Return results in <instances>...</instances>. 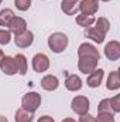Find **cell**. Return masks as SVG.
<instances>
[{"label":"cell","mask_w":120,"mask_h":122,"mask_svg":"<svg viewBox=\"0 0 120 122\" xmlns=\"http://www.w3.org/2000/svg\"><path fill=\"white\" fill-rule=\"evenodd\" d=\"M71 108L79 117L88 114L89 112V108H90V102H89V99H88V97H85V95H76L71 101Z\"/></svg>","instance_id":"obj_3"},{"label":"cell","mask_w":120,"mask_h":122,"mask_svg":"<svg viewBox=\"0 0 120 122\" xmlns=\"http://www.w3.org/2000/svg\"><path fill=\"white\" fill-rule=\"evenodd\" d=\"M109 102H110L112 112L113 114H119L120 112V95H115L113 98L109 99Z\"/></svg>","instance_id":"obj_26"},{"label":"cell","mask_w":120,"mask_h":122,"mask_svg":"<svg viewBox=\"0 0 120 122\" xmlns=\"http://www.w3.org/2000/svg\"><path fill=\"white\" fill-rule=\"evenodd\" d=\"M3 57H4V53H3V50L0 48V61H1V58H3Z\"/></svg>","instance_id":"obj_32"},{"label":"cell","mask_w":120,"mask_h":122,"mask_svg":"<svg viewBox=\"0 0 120 122\" xmlns=\"http://www.w3.org/2000/svg\"><path fill=\"white\" fill-rule=\"evenodd\" d=\"M32 43H34V33L30 30L24 31L18 36H14V44L18 48H28Z\"/></svg>","instance_id":"obj_8"},{"label":"cell","mask_w":120,"mask_h":122,"mask_svg":"<svg viewBox=\"0 0 120 122\" xmlns=\"http://www.w3.org/2000/svg\"><path fill=\"white\" fill-rule=\"evenodd\" d=\"M82 80H81V77L79 75H76V74H71V75H68L66 77V80H65V88L68 90V91H79L81 88H82Z\"/></svg>","instance_id":"obj_14"},{"label":"cell","mask_w":120,"mask_h":122,"mask_svg":"<svg viewBox=\"0 0 120 122\" xmlns=\"http://www.w3.org/2000/svg\"><path fill=\"white\" fill-rule=\"evenodd\" d=\"M85 33H86V37H88V38H90L92 41H95V43H97V44H102V43L105 41V37H106L105 34H102L100 31L97 30L95 26H93V27H92V26L88 27Z\"/></svg>","instance_id":"obj_18"},{"label":"cell","mask_w":120,"mask_h":122,"mask_svg":"<svg viewBox=\"0 0 120 122\" xmlns=\"http://www.w3.org/2000/svg\"><path fill=\"white\" fill-rule=\"evenodd\" d=\"M0 70L6 74V75H14L17 74V67H16V61L14 57H10V56H4L1 61H0Z\"/></svg>","instance_id":"obj_10"},{"label":"cell","mask_w":120,"mask_h":122,"mask_svg":"<svg viewBox=\"0 0 120 122\" xmlns=\"http://www.w3.org/2000/svg\"><path fill=\"white\" fill-rule=\"evenodd\" d=\"M62 122H78V121H75L74 118H64V119H62Z\"/></svg>","instance_id":"obj_30"},{"label":"cell","mask_w":120,"mask_h":122,"mask_svg":"<svg viewBox=\"0 0 120 122\" xmlns=\"http://www.w3.org/2000/svg\"><path fill=\"white\" fill-rule=\"evenodd\" d=\"M58 87H60V80L55 75L48 74V75H44L41 78V88L42 90H45V91H55Z\"/></svg>","instance_id":"obj_13"},{"label":"cell","mask_w":120,"mask_h":122,"mask_svg":"<svg viewBox=\"0 0 120 122\" xmlns=\"http://www.w3.org/2000/svg\"><path fill=\"white\" fill-rule=\"evenodd\" d=\"M1 1H3V0H0V4H1Z\"/></svg>","instance_id":"obj_34"},{"label":"cell","mask_w":120,"mask_h":122,"mask_svg":"<svg viewBox=\"0 0 120 122\" xmlns=\"http://www.w3.org/2000/svg\"><path fill=\"white\" fill-rule=\"evenodd\" d=\"M48 47L55 54H60L62 51H65V48L68 47V36L65 33H61V31L52 33L48 37Z\"/></svg>","instance_id":"obj_1"},{"label":"cell","mask_w":120,"mask_h":122,"mask_svg":"<svg viewBox=\"0 0 120 122\" xmlns=\"http://www.w3.org/2000/svg\"><path fill=\"white\" fill-rule=\"evenodd\" d=\"M14 17V11L11 9H3L0 10V27H7L10 21Z\"/></svg>","instance_id":"obj_21"},{"label":"cell","mask_w":120,"mask_h":122,"mask_svg":"<svg viewBox=\"0 0 120 122\" xmlns=\"http://www.w3.org/2000/svg\"><path fill=\"white\" fill-rule=\"evenodd\" d=\"M99 10V1L97 0H81L79 1V11L82 14L93 16Z\"/></svg>","instance_id":"obj_12"},{"label":"cell","mask_w":120,"mask_h":122,"mask_svg":"<svg viewBox=\"0 0 120 122\" xmlns=\"http://www.w3.org/2000/svg\"><path fill=\"white\" fill-rule=\"evenodd\" d=\"M41 101H42V98H41V95L38 92L30 91L23 97V99H21V108H24L26 111H30V112H35L40 108Z\"/></svg>","instance_id":"obj_2"},{"label":"cell","mask_w":120,"mask_h":122,"mask_svg":"<svg viewBox=\"0 0 120 122\" xmlns=\"http://www.w3.org/2000/svg\"><path fill=\"white\" fill-rule=\"evenodd\" d=\"M103 77H105V71L102 68H96L95 71H92L90 74H88V78H86V84L90 88H99L102 81H103Z\"/></svg>","instance_id":"obj_11"},{"label":"cell","mask_w":120,"mask_h":122,"mask_svg":"<svg viewBox=\"0 0 120 122\" xmlns=\"http://www.w3.org/2000/svg\"><path fill=\"white\" fill-rule=\"evenodd\" d=\"M11 41V33L9 30L0 29V46H6Z\"/></svg>","instance_id":"obj_27"},{"label":"cell","mask_w":120,"mask_h":122,"mask_svg":"<svg viewBox=\"0 0 120 122\" xmlns=\"http://www.w3.org/2000/svg\"><path fill=\"white\" fill-rule=\"evenodd\" d=\"M37 122H55L54 121V118L52 117H50V115H42V117H40Z\"/></svg>","instance_id":"obj_29"},{"label":"cell","mask_w":120,"mask_h":122,"mask_svg":"<svg viewBox=\"0 0 120 122\" xmlns=\"http://www.w3.org/2000/svg\"><path fill=\"white\" fill-rule=\"evenodd\" d=\"M34 119V112L26 111L24 108H18L14 115V122H32Z\"/></svg>","instance_id":"obj_19"},{"label":"cell","mask_w":120,"mask_h":122,"mask_svg":"<svg viewBox=\"0 0 120 122\" xmlns=\"http://www.w3.org/2000/svg\"><path fill=\"white\" fill-rule=\"evenodd\" d=\"M14 61H16V67H17V72L20 75H26L27 74V70H28V61H27V57L24 54H17L14 57Z\"/></svg>","instance_id":"obj_17"},{"label":"cell","mask_w":120,"mask_h":122,"mask_svg":"<svg viewBox=\"0 0 120 122\" xmlns=\"http://www.w3.org/2000/svg\"><path fill=\"white\" fill-rule=\"evenodd\" d=\"M106 88L109 91H116L120 88V74L119 71H112L106 81Z\"/></svg>","instance_id":"obj_16"},{"label":"cell","mask_w":120,"mask_h":122,"mask_svg":"<svg viewBox=\"0 0 120 122\" xmlns=\"http://www.w3.org/2000/svg\"><path fill=\"white\" fill-rule=\"evenodd\" d=\"M78 122H96V121H95V117H92L89 112H88L85 115H81V118H79Z\"/></svg>","instance_id":"obj_28"},{"label":"cell","mask_w":120,"mask_h":122,"mask_svg":"<svg viewBox=\"0 0 120 122\" xmlns=\"http://www.w3.org/2000/svg\"><path fill=\"white\" fill-rule=\"evenodd\" d=\"M102 1H112V0H102Z\"/></svg>","instance_id":"obj_33"},{"label":"cell","mask_w":120,"mask_h":122,"mask_svg":"<svg viewBox=\"0 0 120 122\" xmlns=\"http://www.w3.org/2000/svg\"><path fill=\"white\" fill-rule=\"evenodd\" d=\"M95 17L93 16H88V14H78L76 16V19H75V21H76V24L79 26V27H85V29H88L90 26H93V23H95Z\"/></svg>","instance_id":"obj_20"},{"label":"cell","mask_w":120,"mask_h":122,"mask_svg":"<svg viewBox=\"0 0 120 122\" xmlns=\"http://www.w3.org/2000/svg\"><path fill=\"white\" fill-rule=\"evenodd\" d=\"M105 57L109 61H117L120 58V43L116 40L109 41L105 46Z\"/></svg>","instance_id":"obj_6"},{"label":"cell","mask_w":120,"mask_h":122,"mask_svg":"<svg viewBox=\"0 0 120 122\" xmlns=\"http://www.w3.org/2000/svg\"><path fill=\"white\" fill-rule=\"evenodd\" d=\"M14 6L20 11H27L31 7V0H14Z\"/></svg>","instance_id":"obj_25"},{"label":"cell","mask_w":120,"mask_h":122,"mask_svg":"<svg viewBox=\"0 0 120 122\" xmlns=\"http://www.w3.org/2000/svg\"><path fill=\"white\" fill-rule=\"evenodd\" d=\"M0 122H9V119H7L4 115H0Z\"/></svg>","instance_id":"obj_31"},{"label":"cell","mask_w":120,"mask_h":122,"mask_svg":"<svg viewBox=\"0 0 120 122\" xmlns=\"http://www.w3.org/2000/svg\"><path fill=\"white\" fill-rule=\"evenodd\" d=\"M97 62H99V60L92 58V57H79V60H78V70L81 72H83L85 75L90 74L92 71H95L97 68Z\"/></svg>","instance_id":"obj_5"},{"label":"cell","mask_w":120,"mask_h":122,"mask_svg":"<svg viewBox=\"0 0 120 122\" xmlns=\"http://www.w3.org/2000/svg\"><path fill=\"white\" fill-rule=\"evenodd\" d=\"M61 10L68 16H74L79 11V1L78 0H62Z\"/></svg>","instance_id":"obj_15"},{"label":"cell","mask_w":120,"mask_h":122,"mask_svg":"<svg viewBox=\"0 0 120 122\" xmlns=\"http://www.w3.org/2000/svg\"><path fill=\"white\" fill-rule=\"evenodd\" d=\"M97 112H109V114H113L112 112V108H110V102H109V98H105L99 102L97 105Z\"/></svg>","instance_id":"obj_24"},{"label":"cell","mask_w":120,"mask_h":122,"mask_svg":"<svg viewBox=\"0 0 120 122\" xmlns=\"http://www.w3.org/2000/svg\"><path fill=\"white\" fill-rule=\"evenodd\" d=\"M96 122H115V114L109 112H97V117L95 118Z\"/></svg>","instance_id":"obj_23"},{"label":"cell","mask_w":120,"mask_h":122,"mask_svg":"<svg viewBox=\"0 0 120 122\" xmlns=\"http://www.w3.org/2000/svg\"><path fill=\"white\" fill-rule=\"evenodd\" d=\"M78 57H92L96 60H100V53L99 50L90 44V43H82L78 47Z\"/></svg>","instance_id":"obj_7"},{"label":"cell","mask_w":120,"mask_h":122,"mask_svg":"<svg viewBox=\"0 0 120 122\" xmlns=\"http://www.w3.org/2000/svg\"><path fill=\"white\" fill-rule=\"evenodd\" d=\"M7 27H9V31H10L11 34L18 36V34L27 31V21H26L23 17H17V16H14L13 20L10 21V24H9Z\"/></svg>","instance_id":"obj_9"},{"label":"cell","mask_w":120,"mask_h":122,"mask_svg":"<svg viewBox=\"0 0 120 122\" xmlns=\"http://www.w3.org/2000/svg\"><path fill=\"white\" fill-rule=\"evenodd\" d=\"M31 65H32V70L35 72H45L48 68H50V58L48 56H45L44 53H38L32 57L31 60Z\"/></svg>","instance_id":"obj_4"},{"label":"cell","mask_w":120,"mask_h":122,"mask_svg":"<svg viewBox=\"0 0 120 122\" xmlns=\"http://www.w3.org/2000/svg\"><path fill=\"white\" fill-rule=\"evenodd\" d=\"M95 27L97 29V30L100 31L102 34H107L109 33V30H110V23H109V20L106 19V17H99L97 20H95Z\"/></svg>","instance_id":"obj_22"}]
</instances>
